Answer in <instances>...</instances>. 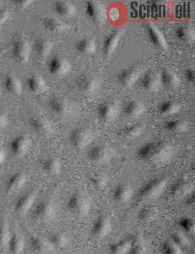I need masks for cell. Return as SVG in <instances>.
<instances>
[{"mask_svg":"<svg viewBox=\"0 0 195 254\" xmlns=\"http://www.w3.org/2000/svg\"><path fill=\"white\" fill-rule=\"evenodd\" d=\"M172 153V147L167 142H149L142 145L136 152V154L141 160L161 163L169 159Z\"/></svg>","mask_w":195,"mask_h":254,"instance_id":"6da1fadb","label":"cell"},{"mask_svg":"<svg viewBox=\"0 0 195 254\" xmlns=\"http://www.w3.org/2000/svg\"><path fill=\"white\" fill-rule=\"evenodd\" d=\"M167 180L154 178L145 183L139 190L138 196L142 199H151L160 196L167 188Z\"/></svg>","mask_w":195,"mask_h":254,"instance_id":"7a4b0ae2","label":"cell"},{"mask_svg":"<svg viewBox=\"0 0 195 254\" xmlns=\"http://www.w3.org/2000/svg\"><path fill=\"white\" fill-rule=\"evenodd\" d=\"M67 208L72 214L77 216H86L91 209V202L86 195L76 192L69 196L67 201Z\"/></svg>","mask_w":195,"mask_h":254,"instance_id":"3957f363","label":"cell"},{"mask_svg":"<svg viewBox=\"0 0 195 254\" xmlns=\"http://www.w3.org/2000/svg\"><path fill=\"white\" fill-rule=\"evenodd\" d=\"M94 133L88 128L79 127L69 133V140L72 146L82 149L88 147L93 142Z\"/></svg>","mask_w":195,"mask_h":254,"instance_id":"277c9868","label":"cell"},{"mask_svg":"<svg viewBox=\"0 0 195 254\" xmlns=\"http://www.w3.org/2000/svg\"><path fill=\"white\" fill-rule=\"evenodd\" d=\"M85 11L92 22L101 25L107 18V9L103 3L98 1H89L85 5Z\"/></svg>","mask_w":195,"mask_h":254,"instance_id":"5b68a950","label":"cell"},{"mask_svg":"<svg viewBox=\"0 0 195 254\" xmlns=\"http://www.w3.org/2000/svg\"><path fill=\"white\" fill-rule=\"evenodd\" d=\"M114 151L107 145L97 144L90 147L87 151V157L91 161L97 164H105L114 156Z\"/></svg>","mask_w":195,"mask_h":254,"instance_id":"8992f818","label":"cell"},{"mask_svg":"<svg viewBox=\"0 0 195 254\" xmlns=\"http://www.w3.org/2000/svg\"><path fill=\"white\" fill-rule=\"evenodd\" d=\"M31 53H32L31 44L25 38H16L12 43V57L18 63H26L31 56Z\"/></svg>","mask_w":195,"mask_h":254,"instance_id":"52a82bcc","label":"cell"},{"mask_svg":"<svg viewBox=\"0 0 195 254\" xmlns=\"http://www.w3.org/2000/svg\"><path fill=\"white\" fill-rule=\"evenodd\" d=\"M48 106L53 114L62 117L71 116L75 110V105L66 98H51L48 103Z\"/></svg>","mask_w":195,"mask_h":254,"instance_id":"ba28073f","label":"cell"},{"mask_svg":"<svg viewBox=\"0 0 195 254\" xmlns=\"http://www.w3.org/2000/svg\"><path fill=\"white\" fill-rule=\"evenodd\" d=\"M71 69L69 61L64 57L55 55L50 59L48 63V69L49 73L55 76H63L67 75Z\"/></svg>","mask_w":195,"mask_h":254,"instance_id":"9c48e42d","label":"cell"},{"mask_svg":"<svg viewBox=\"0 0 195 254\" xmlns=\"http://www.w3.org/2000/svg\"><path fill=\"white\" fill-rule=\"evenodd\" d=\"M76 86L81 93L91 96L95 94L100 88V81L98 77L92 75H82L78 77Z\"/></svg>","mask_w":195,"mask_h":254,"instance_id":"30bf717a","label":"cell"},{"mask_svg":"<svg viewBox=\"0 0 195 254\" xmlns=\"http://www.w3.org/2000/svg\"><path fill=\"white\" fill-rule=\"evenodd\" d=\"M119 112L118 104L113 101L100 103L97 109L98 117L103 122H112L117 118Z\"/></svg>","mask_w":195,"mask_h":254,"instance_id":"8fae6325","label":"cell"},{"mask_svg":"<svg viewBox=\"0 0 195 254\" xmlns=\"http://www.w3.org/2000/svg\"><path fill=\"white\" fill-rule=\"evenodd\" d=\"M37 190H29L19 196L14 202V209L17 214H26L34 206L37 199Z\"/></svg>","mask_w":195,"mask_h":254,"instance_id":"7c38bea8","label":"cell"},{"mask_svg":"<svg viewBox=\"0 0 195 254\" xmlns=\"http://www.w3.org/2000/svg\"><path fill=\"white\" fill-rule=\"evenodd\" d=\"M141 73L142 70L140 67H129V68L122 69L118 72L117 80L124 87H132L133 85H135L141 77Z\"/></svg>","mask_w":195,"mask_h":254,"instance_id":"4fadbf2b","label":"cell"},{"mask_svg":"<svg viewBox=\"0 0 195 254\" xmlns=\"http://www.w3.org/2000/svg\"><path fill=\"white\" fill-rule=\"evenodd\" d=\"M112 231V221L110 218L100 215L96 219L92 225V234L97 239H102Z\"/></svg>","mask_w":195,"mask_h":254,"instance_id":"5bb4252c","label":"cell"},{"mask_svg":"<svg viewBox=\"0 0 195 254\" xmlns=\"http://www.w3.org/2000/svg\"><path fill=\"white\" fill-rule=\"evenodd\" d=\"M55 214V206L49 200H43L38 202L33 209V217L36 220H51Z\"/></svg>","mask_w":195,"mask_h":254,"instance_id":"9a60e30c","label":"cell"},{"mask_svg":"<svg viewBox=\"0 0 195 254\" xmlns=\"http://www.w3.org/2000/svg\"><path fill=\"white\" fill-rule=\"evenodd\" d=\"M123 30H115L108 35H106L102 43V53L105 56H110L115 52L123 38Z\"/></svg>","mask_w":195,"mask_h":254,"instance_id":"2e32d148","label":"cell"},{"mask_svg":"<svg viewBox=\"0 0 195 254\" xmlns=\"http://www.w3.org/2000/svg\"><path fill=\"white\" fill-rule=\"evenodd\" d=\"M146 30L147 36L153 45H155L159 49H167V40L164 37L163 33L157 26L153 23H147L146 25Z\"/></svg>","mask_w":195,"mask_h":254,"instance_id":"e0dca14e","label":"cell"},{"mask_svg":"<svg viewBox=\"0 0 195 254\" xmlns=\"http://www.w3.org/2000/svg\"><path fill=\"white\" fill-rule=\"evenodd\" d=\"M28 123L32 130L42 135H48L52 131V123L43 116H32L29 118Z\"/></svg>","mask_w":195,"mask_h":254,"instance_id":"ac0fdd59","label":"cell"},{"mask_svg":"<svg viewBox=\"0 0 195 254\" xmlns=\"http://www.w3.org/2000/svg\"><path fill=\"white\" fill-rule=\"evenodd\" d=\"M141 85L146 91L156 92L161 87L160 75L155 71H147L141 76Z\"/></svg>","mask_w":195,"mask_h":254,"instance_id":"d6986e66","label":"cell"},{"mask_svg":"<svg viewBox=\"0 0 195 254\" xmlns=\"http://www.w3.org/2000/svg\"><path fill=\"white\" fill-rule=\"evenodd\" d=\"M30 146H31V140L28 136L21 135V136L14 137L12 140L9 145V148L11 153L15 156H23L28 152Z\"/></svg>","mask_w":195,"mask_h":254,"instance_id":"ffe728a7","label":"cell"},{"mask_svg":"<svg viewBox=\"0 0 195 254\" xmlns=\"http://www.w3.org/2000/svg\"><path fill=\"white\" fill-rule=\"evenodd\" d=\"M193 190L192 183L186 178H181L171 186L170 194L174 197H185Z\"/></svg>","mask_w":195,"mask_h":254,"instance_id":"44dd1931","label":"cell"},{"mask_svg":"<svg viewBox=\"0 0 195 254\" xmlns=\"http://www.w3.org/2000/svg\"><path fill=\"white\" fill-rule=\"evenodd\" d=\"M42 23L45 29L48 30L49 32L55 33L66 32L69 29V25L66 22L55 16H47L43 18Z\"/></svg>","mask_w":195,"mask_h":254,"instance_id":"7402d4cb","label":"cell"},{"mask_svg":"<svg viewBox=\"0 0 195 254\" xmlns=\"http://www.w3.org/2000/svg\"><path fill=\"white\" fill-rule=\"evenodd\" d=\"M26 87L30 92L35 94H42L49 89L46 81L43 79V76L37 74L30 75L26 79Z\"/></svg>","mask_w":195,"mask_h":254,"instance_id":"603a6c76","label":"cell"},{"mask_svg":"<svg viewBox=\"0 0 195 254\" xmlns=\"http://www.w3.org/2000/svg\"><path fill=\"white\" fill-rule=\"evenodd\" d=\"M145 110V104L135 99L126 102L123 106V113L129 118H138L143 115Z\"/></svg>","mask_w":195,"mask_h":254,"instance_id":"cb8c5ba5","label":"cell"},{"mask_svg":"<svg viewBox=\"0 0 195 254\" xmlns=\"http://www.w3.org/2000/svg\"><path fill=\"white\" fill-rule=\"evenodd\" d=\"M27 182V176L23 172H17L12 175L6 182L5 190L7 193H13L14 191H17Z\"/></svg>","mask_w":195,"mask_h":254,"instance_id":"d4e9b609","label":"cell"},{"mask_svg":"<svg viewBox=\"0 0 195 254\" xmlns=\"http://www.w3.org/2000/svg\"><path fill=\"white\" fill-rule=\"evenodd\" d=\"M52 9L57 15L62 17H73L77 12L75 4L69 1H56L52 4Z\"/></svg>","mask_w":195,"mask_h":254,"instance_id":"484cf974","label":"cell"},{"mask_svg":"<svg viewBox=\"0 0 195 254\" xmlns=\"http://www.w3.org/2000/svg\"><path fill=\"white\" fill-rule=\"evenodd\" d=\"M176 38L184 44H192L195 42V26L191 24H183L175 30Z\"/></svg>","mask_w":195,"mask_h":254,"instance_id":"4316f807","label":"cell"},{"mask_svg":"<svg viewBox=\"0 0 195 254\" xmlns=\"http://www.w3.org/2000/svg\"><path fill=\"white\" fill-rule=\"evenodd\" d=\"M52 49H53V44L52 41L43 38H38L35 41L33 48H32L35 54L42 59L48 58L49 55H51Z\"/></svg>","mask_w":195,"mask_h":254,"instance_id":"83f0119b","label":"cell"},{"mask_svg":"<svg viewBox=\"0 0 195 254\" xmlns=\"http://www.w3.org/2000/svg\"><path fill=\"white\" fill-rule=\"evenodd\" d=\"M75 49L82 55H93L97 51V42L94 38H81L75 42Z\"/></svg>","mask_w":195,"mask_h":254,"instance_id":"f1b7e54d","label":"cell"},{"mask_svg":"<svg viewBox=\"0 0 195 254\" xmlns=\"http://www.w3.org/2000/svg\"><path fill=\"white\" fill-rule=\"evenodd\" d=\"M132 188L126 184H119L114 188L112 191V198L115 202L119 203H124L129 202L130 198L132 197Z\"/></svg>","mask_w":195,"mask_h":254,"instance_id":"f546056e","label":"cell"},{"mask_svg":"<svg viewBox=\"0 0 195 254\" xmlns=\"http://www.w3.org/2000/svg\"><path fill=\"white\" fill-rule=\"evenodd\" d=\"M3 87L8 93L14 94V95H20L23 90L22 83L20 79L12 74L6 75L4 81H3Z\"/></svg>","mask_w":195,"mask_h":254,"instance_id":"4dcf8cb0","label":"cell"},{"mask_svg":"<svg viewBox=\"0 0 195 254\" xmlns=\"http://www.w3.org/2000/svg\"><path fill=\"white\" fill-rule=\"evenodd\" d=\"M41 167L43 171L50 176H57L60 173L61 163L58 159L53 157H49L41 161Z\"/></svg>","mask_w":195,"mask_h":254,"instance_id":"1f68e13d","label":"cell"},{"mask_svg":"<svg viewBox=\"0 0 195 254\" xmlns=\"http://www.w3.org/2000/svg\"><path fill=\"white\" fill-rule=\"evenodd\" d=\"M159 75H160L161 86L164 87L175 88L180 84V79L178 77V75L171 69H163Z\"/></svg>","mask_w":195,"mask_h":254,"instance_id":"d6a6232c","label":"cell"},{"mask_svg":"<svg viewBox=\"0 0 195 254\" xmlns=\"http://www.w3.org/2000/svg\"><path fill=\"white\" fill-rule=\"evenodd\" d=\"M30 247L33 251L39 253V254H46L51 251L52 249V246L49 243V240L44 239L40 237H33L30 238Z\"/></svg>","mask_w":195,"mask_h":254,"instance_id":"836d02e7","label":"cell"},{"mask_svg":"<svg viewBox=\"0 0 195 254\" xmlns=\"http://www.w3.org/2000/svg\"><path fill=\"white\" fill-rule=\"evenodd\" d=\"M143 132V127L140 124L127 125L118 130V134L124 138L133 140L141 136Z\"/></svg>","mask_w":195,"mask_h":254,"instance_id":"e575fe53","label":"cell"},{"mask_svg":"<svg viewBox=\"0 0 195 254\" xmlns=\"http://www.w3.org/2000/svg\"><path fill=\"white\" fill-rule=\"evenodd\" d=\"M132 246V242L129 237L118 240L109 246V253L111 254H128Z\"/></svg>","mask_w":195,"mask_h":254,"instance_id":"d590c367","label":"cell"},{"mask_svg":"<svg viewBox=\"0 0 195 254\" xmlns=\"http://www.w3.org/2000/svg\"><path fill=\"white\" fill-rule=\"evenodd\" d=\"M8 249L11 254H20L23 252L25 248V242L23 237L18 233L10 235V238L8 243Z\"/></svg>","mask_w":195,"mask_h":254,"instance_id":"8d00e7d4","label":"cell"},{"mask_svg":"<svg viewBox=\"0 0 195 254\" xmlns=\"http://www.w3.org/2000/svg\"><path fill=\"white\" fill-rule=\"evenodd\" d=\"M181 110V104L178 102L172 101V100H167V101L161 102V104L158 105V110L164 116H172L179 112Z\"/></svg>","mask_w":195,"mask_h":254,"instance_id":"74e56055","label":"cell"},{"mask_svg":"<svg viewBox=\"0 0 195 254\" xmlns=\"http://www.w3.org/2000/svg\"><path fill=\"white\" fill-rule=\"evenodd\" d=\"M49 242L52 249H63L69 245V239L68 236L63 232H56L49 237Z\"/></svg>","mask_w":195,"mask_h":254,"instance_id":"f35d334b","label":"cell"},{"mask_svg":"<svg viewBox=\"0 0 195 254\" xmlns=\"http://www.w3.org/2000/svg\"><path fill=\"white\" fill-rule=\"evenodd\" d=\"M158 215V209L155 206L148 205L139 211V220L142 222H149L155 220Z\"/></svg>","mask_w":195,"mask_h":254,"instance_id":"ab89813d","label":"cell"},{"mask_svg":"<svg viewBox=\"0 0 195 254\" xmlns=\"http://www.w3.org/2000/svg\"><path fill=\"white\" fill-rule=\"evenodd\" d=\"M164 128L172 133L184 132L188 128V124L182 120H171L164 124Z\"/></svg>","mask_w":195,"mask_h":254,"instance_id":"60d3db41","label":"cell"},{"mask_svg":"<svg viewBox=\"0 0 195 254\" xmlns=\"http://www.w3.org/2000/svg\"><path fill=\"white\" fill-rule=\"evenodd\" d=\"M90 182H91L92 185L94 186L97 189H99V190L104 189L108 184L107 177L103 174L100 173L93 174L90 177Z\"/></svg>","mask_w":195,"mask_h":254,"instance_id":"b9f144b4","label":"cell"},{"mask_svg":"<svg viewBox=\"0 0 195 254\" xmlns=\"http://www.w3.org/2000/svg\"><path fill=\"white\" fill-rule=\"evenodd\" d=\"M178 226L185 234H190L195 231V221L190 217H183L178 220Z\"/></svg>","mask_w":195,"mask_h":254,"instance_id":"7bdbcfd3","label":"cell"},{"mask_svg":"<svg viewBox=\"0 0 195 254\" xmlns=\"http://www.w3.org/2000/svg\"><path fill=\"white\" fill-rule=\"evenodd\" d=\"M172 242L180 248H184L190 244V239L183 231H177L172 235Z\"/></svg>","mask_w":195,"mask_h":254,"instance_id":"ee69618b","label":"cell"},{"mask_svg":"<svg viewBox=\"0 0 195 254\" xmlns=\"http://www.w3.org/2000/svg\"><path fill=\"white\" fill-rule=\"evenodd\" d=\"M10 235L8 225L5 222L0 223V249L8 245Z\"/></svg>","mask_w":195,"mask_h":254,"instance_id":"f6af8a7d","label":"cell"},{"mask_svg":"<svg viewBox=\"0 0 195 254\" xmlns=\"http://www.w3.org/2000/svg\"><path fill=\"white\" fill-rule=\"evenodd\" d=\"M162 254H183V251L180 247L176 245L172 241H167L163 243L161 247Z\"/></svg>","mask_w":195,"mask_h":254,"instance_id":"bcb514c9","label":"cell"},{"mask_svg":"<svg viewBox=\"0 0 195 254\" xmlns=\"http://www.w3.org/2000/svg\"><path fill=\"white\" fill-rule=\"evenodd\" d=\"M128 254H146V246L144 245L142 241L133 242L132 246L129 249Z\"/></svg>","mask_w":195,"mask_h":254,"instance_id":"7dc6e473","label":"cell"},{"mask_svg":"<svg viewBox=\"0 0 195 254\" xmlns=\"http://www.w3.org/2000/svg\"><path fill=\"white\" fill-rule=\"evenodd\" d=\"M13 3H14V5L15 6L16 9L24 10L32 4V1H31V0H15L13 2Z\"/></svg>","mask_w":195,"mask_h":254,"instance_id":"c3c4849f","label":"cell"},{"mask_svg":"<svg viewBox=\"0 0 195 254\" xmlns=\"http://www.w3.org/2000/svg\"><path fill=\"white\" fill-rule=\"evenodd\" d=\"M184 78L190 83H193L195 81V70L193 69H187L184 72Z\"/></svg>","mask_w":195,"mask_h":254,"instance_id":"681fc988","label":"cell"},{"mask_svg":"<svg viewBox=\"0 0 195 254\" xmlns=\"http://www.w3.org/2000/svg\"><path fill=\"white\" fill-rule=\"evenodd\" d=\"M9 13L8 9H0V25L4 23L9 19Z\"/></svg>","mask_w":195,"mask_h":254,"instance_id":"f907efd6","label":"cell"},{"mask_svg":"<svg viewBox=\"0 0 195 254\" xmlns=\"http://www.w3.org/2000/svg\"><path fill=\"white\" fill-rule=\"evenodd\" d=\"M195 190H193L192 192H190L189 195L185 196V203L187 205L193 206L195 204Z\"/></svg>","mask_w":195,"mask_h":254,"instance_id":"816d5d0a","label":"cell"},{"mask_svg":"<svg viewBox=\"0 0 195 254\" xmlns=\"http://www.w3.org/2000/svg\"><path fill=\"white\" fill-rule=\"evenodd\" d=\"M7 123H8L7 117L3 114L0 113V128L5 127Z\"/></svg>","mask_w":195,"mask_h":254,"instance_id":"f5cc1de1","label":"cell"},{"mask_svg":"<svg viewBox=\"0 0 195 254\" xmlns=\"http://www.w3.org/2000/svg\"><path fill=\"white\" fill-rule=\"evenodd\" d=\"M4 159H5V153L2 148H0V165L4 161Z\"/></svg>","mask_w":195,"mask_h":254,"instance_id":"db71d44e","label":"cell"},{"mask_svg":"<svg viewBox=\"0 0 195 254\" xmlns=\"http://www.w3.org/2000/svg\"><path fill=\"white\" fill-rule=\"evenodd\" d=\"M0 95H1V92H0Z\"/></svg>","mask_w":195,"mask_h":254,"instance_id":"11a10c76","label":"cell"},{"mask_svg":"<svg viewBox=\"0 0 195 254\" xmlns=\"http://www.w3.org/2000/svg\"></svg>","mask_w":195,"mask_h":254,"instance_id":"9f6ffc18","label":"cell"}]
</instances>
